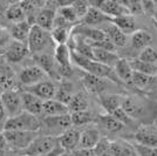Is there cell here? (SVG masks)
Returning a JSON list of instances; mask_svg holds the SVG:
<instances>
[{"instance_id":"38","label":"cell","mask_w":157,"mask_h":156,"mask_svg":"<svg viewBox=\"0 0 157 156\" xmlns=\"http://www.w3.org/2000/svg\"><path fill=\"white\" fill-rule=\"evenodd\" d=\"M56 13H58V15H60L62 19L65 20V21H67L68 24H71L73 26L80 21L78 14L75 12V10L73 8L72 4H69V5H63V6H59Z\"/></svg>"},{"instance_id":"45","label":"cell","mask_w":157,"mask_h":156,"mask_svg":"<svg viewBox=\"0 0 157 156\" xmlns=\"http://www.w3.org/2000/svg\"><path fill=\"white\" fill-rule=\"evenodd\" d=\"M134 149L136 156H157V148L145 147L141 144H134Z\"/></svg>"},{"instance_id":"41","label":"cell","mask_w":157,"mask_h":156,"mask_svg":"<svg viewBox=\"0 0 157 156\" xmlns=\"http://www.w3.org/2000/svg\"><path fill=\"white\" fill-rule=\"evenodd\" d=\"M137 59L143 62H147V64L157 65V49L152 48V47H147L141 51Z\"/></svg>"},{"instance_id":"5","label":"cell","mask_w":157,"mask_h":156,"mask_svg":"<svg viewBox=\"0 0 157 156\" xmlns=\"http://www.w3.org/2000/svg\"><path fill=\"white\" fill-rule=\"evenodd\" d=\"M59 147L58 137L47 136V135H38L28 148L21 151L19 154L26 156H41L52 153Z\"/></svg>"},{"instance_id":"33","label":"cell","mask_w":157,"mask_h":156,"mask_svg":"<svg viewBox=\"0 0 157 156\" xmlns=\"http://www.w3.org/2000/svg\"><path fill=\"white\" fill-rule=\"evenodd\" d=\"M111 24H114L117 27L118 29H121L124 33L125 35L128 34H132L137 31V26L136 22L132 17L130 15H123V17H118V18H114L111 19Z\"/></svg>"},{"instance_id":"22","label":"cell","mask_w":157,"mask_h":156,"mask_svg":"<svg viewBox=\"0 0 157 156\" xmlns=\"http://www.w3.org/2000/svg\"><path fill=\"white\" fill-rule=\"evenodd\" d=\"M67 114H69L67 104L61 103L59 101H56L55 99L44 101V103H42L41 115H44V117L61 116V115H67Z\"/></svg>"},{"instance_id":"19","label":"cell","mask_w":157,"mask_h":156,"mask_svg":"<svg viewBox=\"0 0 157 156\" xmlns=\"http://www.w3.org/2000/svg\"><path fill=\"white\" fill-rule=\"evenodd\" d=\"M121 108L132 120L142 117V115L145 113V108L143 104L141 103L137 99L132 98V96H124Z\"/></svg>"},{"instance_id":"48","label":"cell","mask_w":157,"mask_h":156,"mask_svg":"<svg viewBox=\"0 0 157 156\" xmlns=\"http://www.w3.org/2000/svg\"><path fill=\"white\" fill-rule=\"evenodd\" d=\"M0 150H1V151H5V153L8 150L6 138L4 136V133H2V131H0Z\"/></svg>"},{"instance_id":"23","label":"cell","mask_w":157,"mask_h":156,"mask_svg":"<svg viewBox=\"0 0 157 156\" xmlns=\"http://www.w3.org/2000/svg\"><path fill=\"white\" fill-rule=\"evenodd\" d=\"M31 27H32V25L25 20V21H21V22H18V24L10 25L8 27H6V29L11 34L12 40L26 44L27 39H28V35H29Z\"/></svg>"},{"instance_id":"27","label":"cell","mask_w":157,"mask_h":156,"mask_svg":"<svg viewBox=\"0 0 157 156\" xmlns=\"http://www.w3.org/2000/svg\"><path fill=\"white\" fill-rule=\"evenodd\" d=\"M17 76L10 66L0 65V91L6 92L15 89Z\"/></svg>"},{"instance_id":"3","label":"cell","mask_w":157,"mask_h":156,"mask_svg":"<svg viewBox=\"0 0 157 156\" xmlns=\"http://www.w3.org/2000/svg\"><path fill=\"white\" fill-rule=\"evenodd\" d=\"M41 121L38 116L29 113L21 111L13 117H8L4 127L5 130H17V131H40Z\"/></svg>"},{"instance_id":"54","label":"cell","mask_w":157,"mask_h":156,"mask_svg":"<svg viewBox=\"0 0 157 156\" xmlns=\"http://www.w3.org/2000/svg\"><path fill=\"white\" fill-rule=\"evenodd\" d=\"M17 156H26V155H21V154H19V155H17Z\"/></svg>"},{"instance_id":"34","label":"cell","mask_w":157,"mask_h":156,"mask_svg":"<svg viewBox=\"0 0 157 156\" xmlns=\"http://www.w3.org/2000/svg\"><path fill=\"white\" fill-rule=\"evenodd\" d=\"M152 42V35L147 31L137 29L135 33L131 34V45L136 49H144L147 47H150Z\"/></svg>"},{"instance_id":"14","label":"cell","mask_w":157,"mask_h":156,"mask_svg":"<svg viewBox=\"0 0 157 156\" xmlns=\"http://www.w3.org/2000/svg\"><path fill=\"white\" fill-rule=\"evenodd\" d=\"M81 131L75 128H69L58 137V143L63 151H74L78 148Z\"/></svg>"},{"instance_id":"20","label":"cell","mask_w":157,"mask_h":156,"mask_svg":"<svg viewBox=\"0 0 157 156\" xmlns=\"http://www.w3.org/2000/svg\"><path fill=\"white\" fill-rule=\"evenodd\" d=\"M35 61V65L40 67L42 71L47 74V76H56L58 73V66L54 60L53 54H39L32 57Z\"/></svg>"},{"instance_id":"7","label":"cell","mask_w":157,"mask_h":156,"mask_svg":"<svg viewBox=\"0 0 157 156\" xmlns=\"http://www.w3.org/2000/svg\"><path fill=\"white\" fill-rule=\"evenodd\" d=\"M0 101L6 111L7 116L13 117L22 111V103H21V94L18 89L1 92Z\"/></svg>"},{"instance_id":"43","label":"cell","mask_w":157,"mask_h":156,"mask_svg":"<svg viewBox=\"0 0 157 156\" xmlns=\"http://www.w3.org/2000/svg\"><path fill=\"white\" fill-rule=\"evenodd\" d=\"M11 42H12V38H11L10 32L5 27L0 26V54L1 55H4V53Z\"/></svg>"},{"instance_id":"21","label":"cell","mask_w":157,"mask_h":156,"mask_svg":"<svg viewBox=\"0 0 157 156\" xmlns=\"http://www.w3.org/2000/svg\"><path fill=\"white\" fill-rule=\"evenodd\" d=\"M123 99L124 96L118 95V94H100L98 102L105 111V113L111 115L113 113H115L117 109L121 108Z\"/></svg>"},{"instance_id":"31","label":"cell","mask_w":157,"mask_h":156,"mask_svg":"<svg viewBox=\"0 0 157 156\" xmlns=\"http://www.w3.org/2000/svg\"><path fill=\"white\" fill-rule=\"evenodd\" d=\"M88 106H89V101H88V98H87L85 92L75 93L73 95L72 100L69 101V103L67 104L69 114L71 113H76V111H87L88 109Z\"/></svg>"},{"instance_id":"6","label":"cell","mask_w":157,"mask_h":156,"mask_svg":"<svg viewBox=\"0 0 157 156\" xmlns=\"http://www.w3.org/2000/svg\"><path fill=\"white\" fill-rule=\"evenodd\" d=\"M6 138L8 149L15 151H24L28 146L39 135L38 131H17V130H5L2 131Z\"/></svg>"},{"instance_id":"17","label":"cell","mask_w":157,"mask_h":156,"mask_svg":"<svg viewBox=\"0 0 157 156\" xmlns=\"http://www.w3.org/2000/svg\"><path fill=\"white\" fill-rule=\"evenodd\" d=\"M82 85L86 88V91L93 93V94H103V92L107 88V80L105 79L98 78V76H94L92 74H88V73H83L82 74Z\"/></svg>"},{"instance_id":"32","label":"cell","mask_w":157,"mask_h":156,"mask_svg":"<svg viewBox=\"0 0 157 156\" xmlns=\"http://www.w3.org/2000/svg\"><path fill=\"white\" fill-rule=\"evenodd\" d=\"M73 26H56L53 27L51 31V38L55 46L58 45H67L68 40L71 38Z\"/></svg>"},{"instance_id":"10","label":"cell","mask_w":157,"mask_h":156,"mask_svg":"<svg viewBox=\"0 0 157 156\" xmlns=\"http://www.w3.org/2000/svg\"><path fill=\"white\" fill-rule=\"evenodd\" d=\"M58 8L54 5V2H45L44 7L39 11V13L35 18L34 25L39 26L40 28L51 32L54 25V20L56 17Z\"/></svg>"},{"instance_id":"12","label":"cell","mask_w":157,"mask_h":156,"mask_svg":"<svg viewBox=\"0 0 157 156\" xmlns=\"http://www.w3.org/2000/svg\"><path fill=\"white\" fill-rule=\"evenodd\" d=\"M28 57H31V54L28 52L26 44L14 40H12V42L4 53V58L8 64H19Z\"/></svg>"},{"instance_id":"24","label":"cell","mask_w":157,"mask_h":156,"mask_svg":"<svg viewBox=\"0 0 157 156\" xmlns=\"http://www.w3.org/2000/svg\"><path fill=\"white\" fill-rule=\"evenodd\" d=\"M75 33L78 34V37L83 38L87 41H90L89 44H94V42H100L107 39L105 32L102 29H98L95 27H88L80 25L75 28Z\"/></svg>"},{"instance_id":"53","label":"cell","mask_w":157,"mask_h":156,"mask_svg":"<svg viewBox=\"0 0 157 156\" xmlns=\"http://www.w3.org/2000/svg\"><path fill=\"white\" fill-rule=\"evenodd\" d=\"M154 124H155V126H156V127H157V117H156V119H155V122H154Z\"/></svg>"},{"instance_id":"46","label":"cell","mask_w":157,"mask_h":156,"mask_svg":"<svg viewBox=\"0 0 157 156\" xmlns=\"http://www.w3.org/2000/svg\"><path fill=\"white\" fill-rule=\"evenodd\" d=\"M72 156H96L94 149H75L74 151H71Z\"/></svg>"},{"instance_id":"18","label":"cell","mask_w":157,"mask_h":156,"mask_svg":"<svg viewBox=\"0 0 157 156\" xmlns=\"http://www.w3.org/2000/svg\"><path fill=\"white\" fill-rule=\"evenodd\" d=\"M100 140H101V136H100V131L98 128L89 127L83 131H81L78 148L80 149H94L100 142Z\"/></svg>"},{"instance_id":"51","label":"cell","mask_w":157,"mask_h":156,"mask_svg":"<svg viewBox=\"0 0 157 156\" xmlns=\"http://www.w3.org/2000/svg\"><path fill=\"white\" fill-rule=\"evenodd\" d=\"M60 156H72V153L71 151H63Z\"/></svg>"},{"instance_id":"44","label":"cell","mask_w":157,"mask_h":156,"mask_svg":"<svg viewBox=\"0 0 157 156\" xmlns=\"http://www.w3.org/2000/svg\"><path fill=\"white\" fill-rule=\"evenodd\" d=\"M72 6L75 10V12L78 14V19L81 20L86 15L87 11L89 10L90 4L89 1H83V0H76V1H72Z\"/></svg>"},{"instance_id":"11","label":"cell","mask_w":157,"mask_h":156,"mask_svg":"<svg viewBox=\"0 0 157 156\" xmlns=\"http://www.w3.org/2000/svg\"><path fill=\"white\" fill-rule=\"evenodd\" d=\"M134 138L137 144L157 148V127L155 124H143L137 128Z\"/></svg>"},{"instance_id":"47","label":"cell","mask_w":157,"mask_h":156,"mask_svg":"<svg viewBox=\"0 0 157 156\" xmlns=\"http://www.w3.org/2000/svg\"><path fill=\"white\" fill-rule=\"evenodd\" d=\"M7 119H8V116H7L6 111L1 104V101H0V131H4V127H5Z\"/></svg>"},{"instance_id":"28","label":"cell","mask_w":157,"mask_h":156,"mask_svg":"<svg viewBox=\"0 0 157 156\" xmlns=\"http://www.w3.org/2000/svg\"><path fill=\"white\" fill-rule=\"evenodd\" d=\"M105 32V37L110 40L116 47H123L128 41V35H125L121 29H118L114 24H107L102 29Z\"/></svg>"},{"instance_id":"9","label":"cell","mask_w":157,"mask_h":156,"mask_svg":"<svg viewBox=\"0 0 157 156\" xmlns=\"http://www.w3.org/2000/svg\"><path fill=\"white\" fill-rule=\"evenodd\" d=\"M92 2V1H90ZM89 2V4H90ZM92 4H96V5H92V6L98 8L103 14L107 17H109L110 19L114 18H118V17H123V15H130L128 10L122 4V1H115V0H102V1H95ZM131 17V15H130Z\"/></svg>"},{"instance_id":"29","label":"cell","mask_w":157,"mask_h":156,"mask_svg":"<svg viewBox=\"0 0 157 156\" xmlns=\"http://www.w3.org/2000/svg\"><path fill=\"white\" fill-rule=\"evenodd\" d=\"M1 14H2L4 19L6 20L10 25L18 24V22H21V21H25V20H26L25 13H24L22 8L20 6L19 1H18V2H12V4L4 11V13H1Z\"/></svg>"},{"instance_id":"2","label":"cell","mask_w":157,"mask_h":156,"mask_svg":"<svg viewBox=\"0 0 157 156\" xmlns=\"http://www.w3.org/2000/svg\"><path fill=\"white\" fill-rule=\"evenodd\" d=\"M72 61L75 62V65L80 67L85 73L92 74L94 76L105 79V80H110L115 84H121V81L117 79L116 74L111 67H108L105 65H102L98 61H94L92 59L85 58L82 55H80L78 53L72 51Z\"/></svg>"},{"instance_id":"35","label":"cell","mask_w":157,"mask_h":156,"mask_svg":"<svg viewBox=\"0 0 157 156\" xmlns=\"http://www.w3.org/2000/svg\"><path fill=\"white\" fill-rule=\"evenodd\" d=\"M73 95V85L68 81H63L60 87H56V92H55V96L54 99L56 101H59L63 104H68L69 101L72 100Z\"/></svg>"},{"instance_id":"15","label":"cell","mask_w":157,"mask_h":156,"mask_svg":"<svg viewBox=\"0 0 157 156\" xmlns=\"http://www.w3.org/2000/svg\"><path fill=\"white\" fill-rule=\"evenodd\" d=\"M21 94V103H22V111L29 113L34 116L41 115L42 113V103L44 101L40 100L39 98H36L35 95H33L31 93L25 91L20 92Z\"/></svg>"},{"instance_id":"36","label":"cell","mask_w":157,"mask_h":156,"mask_svg":"<svg viewBox=\"0 0 157 156\" xmlns=\"http://www.w3.org/2000/svg\"><path fill=\"white\" fill-rule=\"evenodd\" d=\"M132 69L138 73H142L144 75L148 76H152L156 78L157 76V65H152V64H147L143 62L138 59H134V60H129Z\"/></svg>"},{"instance_id":"25","label":"cell","mask_w":157,"mask_h":156,"mask_svg":"<svg viewBox=\"0 0 157 156\" xmlns=\"http://www.w3.org/2000/svg\"><path fill=\"white\" fill-rule=\"evenodd\" d=\"M92 59L94 61H98L102 65H105L113 68L115 64L118 61L120 57L116 54V52H109V51H105V49L98 48V47H93Z\"/></svg>"},{"instance_id":"1","label":"cell","mask_w":157,"mask_h":156,"mask_svg":"<svg viewBox=\"0 0 157 156\" xmlns=\"http://www.w3.org/2000/svg\"><path fill=\"white\" fill-rule=\"evenodd\" d=\"M26 45L31 57L39 54H53L52 51L54 52L55 48V44L51 38V33L36 25L31 27Z\"/></svg>"},{"instance_id":"37","label":"cell","mask_w":157,"mask_h":156,"mask_svg":"<svg viewBox=\"0 0 157 156\" xmlns=\"http://www.w3.org/2000/svg\"><path fill=\"white\" fill-rule=\"evenodd\" d=\"M100 123L103 126V128L110 133H118L124 129V124H122L120 121H117L115 117H113L109 114L100 115Z\"/></svg>"},{"instance_id":"30","label":"cell","mask_w":157,"mask_h":156,"mask_svg":"<svg viewBox=\"0 0 157 156\" xmlns=\"http://www.w3.org/2000/svg\"><path fill=\"white\" fill-rule=\"evenodd\" d=\"M109 151L113 156H136L134 146L123 140L109 141Z\"/></svg>"},{"instance_id":"40","label":"cell","mask_w":157,"mask_h":156,"mask_svg":"<svg viewBox=\"0 0 157 156\" xmlns=\"http://www.w3.org/2000/svg\"><path fill=\"white\" fill-rule=\"evenodd\" d=\"M93 119L94 117H93L92 113H89L88 111L71 113V121H72V126L74 127H81V126L90 123Z\"/></svg>"},{"instance_id":"50","label":"cell","mask_w":157,"mask_h":156,"mask_svg":"<svg viewBox=\"0 0 157 156\" xmlns=\"http://www.w3.org/2000/svg\"><path fill=\"white\" fill-rule=\"evenodd\" d=\"M155 5H156V7H155V11L152 13V18H154V20H155V22H156L157 25V1H155Z\"/></svg>"},{"instance_id":"8","label":"cell","mask_w":157,"mask_h":156,"mask_svg":"<svg viewBox=\"0 0 157 156\" xmlns=\"http://www.w3.org/2000/svg\"><path fill=\"white\" fill-rule=\"evenodd\" d=\"M47 78H48L47 74L40 67H38L36 65H31L24 67L19 72L18 81L20 82V85L26 88V87L36 85L44 80H47Z\"/></svg>"},{"instance_id":"4","label":"cell","mask_w":157,"mask_h":156,"mask_svg":"<svg viewBox=\"0 0 157 156\" xmlns=\"http://www.w3.org/2000/svg\"><path fill=\"white\" fill-rule=\"evenodd\" d=\"M40 130L44 133L42 135L47 136L59 137L66 130L72 128V121H71V114L61 115V116H51L42 117Z\"/></svg>"},{"instance_id":"16","label":"cell","mask_w":157,"mask_h":156,"mask_svg":"<svg viewBox=\"0 0 157 156\" xmlns=\"http://www.w3.org/2000/svg\"><path fill=\"white\" fill-rule=\"evenodd\" d=\"M81 22L83 26L88 27H95L98 25H102V24H110L111 19L109 17H107L105 14H103L98 8L94 7L90 5L89 10L87 11L86 15L81 19Z\"/></svg>"},{"instance_id":"52","label":"cell","mask_w":157,"mask_h":156,"mask_svg":"<svg viewBox=\"0 0 157 156\" xmlns=\"http://www.w3.org/2000/svg\"><path fill=\"white\" fill-rule=\"evenodd\" d=\"M0 156H5V151H1L0 150Z\"/></svg>"},{"instance_id":"42","label":"cell","mask_w":157,"mask_h":156,"mask_svg":"<svg viewBox=\"0 0 157 156\" xmlns=\"http://www.w3.org/2000/svg\"><path fill=\"white\" fill-rule=\"evenodd\" d=\"M122 4L128 10V12L131 17L132 15H140L144 12L143 6H142V1H137V0H127V1H122Z\"/></svg>"},{"instance_id":"13","label":"cell","mask_w":157,"mask_h":156,"mask_svg":"<svg viewBox=\"0 0 157 156\" xmlns=\"http://www.w3.org/2000/svg\"><path fill=\"white\" fill-rule=\"evenodd\" d=\"M24 91L35 95L36 98H39L42 101H47V100L54 99L55 92H56V86L54 85V82L51 80H44L36 85L26 87Z\"/></svg>"},{"instance_id":"39","label":"cell","mask_w":157,"mask_h":156,"mask_svg":"<svg viewBox=\"0 0 157 156\" xmlns=\"http://www.w3.org/2000/svg\"><path fill=\"white\" fill-rule=\"evenodd\" d=\"M156 78H152V76H148V75H144L142 73H138V72L134 71L132 74V78L130 80V84L134 85L135 87H137L138 89H147L149 88Z\"/></svg>"},{"instance_id":"49","label":"cell","mask_w":157,"mask_h":156,"mask_svg":"<svg viewBox=\"0 0 157 156\" xmlns=\"http://www.w3.org/2000/svg\"><path fill=\"white\" fill-rule=\"evenodd\" d=\"M63 153V150L60 148V146L56 148L55 150H53L52 153H49V154H46V155H41V156H60L61 154Z\"/></svg>"},{"instance_id":"26","label":"cell","mask_w":157,"mask_h":156,"mask_svg":"<svg viewBox=\"0 0 157 156\" xmlns=\"http://www.w3.org/2000/svg\"><path fill=\"white\" fill-rule=\"evenodd\" d=\"M113 69L115 72L117 79L121 82L125 84H130V80L134 74V69L130 65V61L127 59H118V61L113 67Z\"/></svg>"}]
</instances>
